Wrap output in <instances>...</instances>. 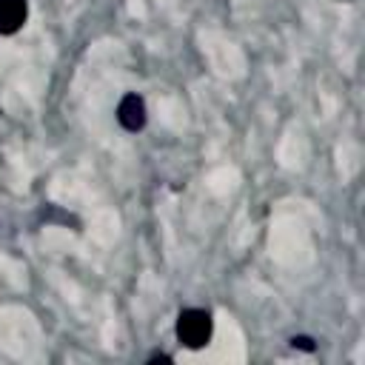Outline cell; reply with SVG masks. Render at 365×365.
<instances>
[{
	"mask_svg": "<svg viewBox=\"0 0 365 365\" xmlns=\"http://www.w3.org/2000/svg\"><path fill=\"white\" fill-rule=\"evenodd\" d=\"M211 331H214V322H211V314L202 311V308H185L180 311L177 317V339L185 345V348H202L208 345L211 339Z\"/></svg>",
	"mask_w": 365,
	"mask_h": 365,
	"instance_id": "obj_1",
	"label": "cell"
},
{
	"mask_svg": "<svg viewBox=\"0 0 365 365\" xmlns=\"http://www.w3.org/2000/svg\"><path fill=\"white\" fill-rule=\"evenodd\" d=\"M117 120L125 131H140L145 125V100L140 94H125L117 106Z\"/></svg>",
	"mask_w": 365,
	"mask_h": 365,
	"instance_id": "obj_2",
	"label": "cell"
},
{
	"mask_svg": "<svg viewBox=\"0 0 365 365\" xmlns=\"http://www.w3.org/2000/svg\"><path fill=\"white\" fill-rule=\"evenodd\" d=\"M26 14H29L26 0H0V34H14L17 29H23Z\"/></svg>",
	"mask_w": 365,
	"mask_h": 365,
	"instance_id": "obj_3",
	"label": "cell"
},
{
	"mask_svg": "<svg viewBox=\"0 0 365 365\" xmlns=\"http://www.w3.org/2000/svg\"><path fill=\"white\" fill-rule=\"evenodd\" d=\"M291 345H294V348H302V351H314V339H311V336H294Z\"/></svg>",
	"mask_w": 365,
	"mask_h": 365,
	"instance_id": "obj_4",
	"label": "cell"
}]
</instances>
